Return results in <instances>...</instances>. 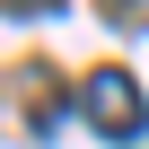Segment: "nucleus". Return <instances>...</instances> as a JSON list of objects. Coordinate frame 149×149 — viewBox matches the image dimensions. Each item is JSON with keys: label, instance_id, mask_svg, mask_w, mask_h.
Listing matches in <instances>:
<instances>
[{"label": "nucleus", "instance_id": "nucleus-1", "mask_svg": "<svg viewBox=\"0 0 149 149\" xmlns=\"http://www.w3.org/2000/svg\"><path fill=\"white\" fill-rule=\"evenodd\" d=\"M79 114H88L105 140H140V132H149V97H140L132 70H114V61L79 79Z\"/></svg>", "mask_w": 149, "mask_h": 149}, {"label": "nucleus", "instance_id": "nucleus-2", "mask_svg": "<svg viewBox=\"0 0 149 149\" xmlns=\"http://www.w3.org/2000/svg\"><path fill=\"white\" fill-rule=\"evenodd\" d=\"M105 18H114V26H132V18H140V0H105Z\"/></svg>", "mask_w": 149, "mask_h": 149}]
</instances>
